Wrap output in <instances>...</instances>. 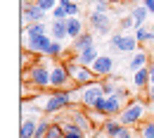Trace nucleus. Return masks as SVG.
Instances as JSON below:
<instances>
[{
	"label": "nucleus",
	"mask_w": 154,
	"mask_h": 138,
	"mask_svg": "<svg viewBox=\"0 0 154 138\" xmlns=\"http://www.w3.org/2000/svg\"><path fill=\"white\" fill-rule=\"evenodd\" d=\"M64 67H66L69 76H71V81H74V86H90V83H100V76H97L90 67L81 64L76 57H74V59H66V62H64Z\"/></svg>",
	"instance_id": "nucleus-1"
},
{
	"label": "nucleus",
	"mask_w": 154,
	"mask_h": 138,
	"mask_svg": "<svg viewBox=\"0 0 154 138\" xmlns=\"http://www.w3.org/2000/svg\"><path fill=\"white\" fill-rule=\"evenodd\" d=\"M50 76H52V67L43 64V62H33L29 69H24V79L36 88H50Z\"/></svg>",
	"instance_id": "nucleus-2"
},
{
	"label": "nucleus",
	"mask_w": 154,
	"mask_h": 138,
	"mask_svg": "<svg viewBox=\"0 0 154 138\" xmlns=\"http://www.w3.org/2000/svg\"><path fill=\"white\" fill-rule=\"evenodd\" d=\"M71 102H74V93H71V91H55V93H50L48 98L43 100L40 110H43L45 114H57L62 110H66Z\"/></svg>",
	"instance_id": "nucleus-3"
},
{
	"label": "nucleus",
	"mask_w": 154,
	"mask_h": 138,
	"mask_svg": "<svg viewBox=\"0 0 154 138\" xmlns=\"http://www.w3.org/2000/svg\"><path fill=\"white\" fill-rule=\"evenodd\" d=\"M145 112H147V105H145V102H140L137 98H133L128 105H126V107H123V112L119 114V121H121L123 126H135V124H142Z\"/></svg>",
	"instance_id": "nucleus-4"
},
{
	"label": "nucleus",
	"mask_w": 154,
	"mask_h": 138,
	"mask_svg": "<svg viewBox=\"0 0 154 138\" xmlns=\"http://www.w3.org/2000/svg\"><path fill=\"white\" fill-rule=\"evenodd\" d=\"M76 102H81V107H95V102L100 98H104L102 83H90V86H81L76 93Z\"/></svg>",
	"instance_id": "nucleus-5"
},
{
	"label": "nucleus",
	"mask_w": 154,
	"mask_h": 138,
	"mask_svg": "<svg viewBox=\"0 0 154 138\" xmlns=\"http://www.w3.org/2000/svg\"><path fill=\"white\" fill-rule=\"evenodd\" d=\"M52 48V36L43 34V36H24V50L33 53V55H48Z\"/></svg>",
	"instance_id": "nucleus-6"
},
{
	"label": "nucleus",
	"mask_w": 154,
	"mask_h": 138,
	"mask_svg": "<svg viewBox=\"0 0 154 138\" xmlns=\"http://www.w3.org/2000/svg\"><path fill=\"white\" fill-rule=\"evenodd\" d=\"M69 86H74V81L69 76L64 62H57L52 64V76H50V88L52 91H69Z\"/></svg>",
	"instance_id": "nucleus-7"
},
{
	"label": "nucleus",
	"mask_w": 154,
	"mask_h": 138,
	"mask_svg": "<svg viewBox=\"0 0 154 138\" xmlns=\"http://www.w3.org/2000/svg\"><path fill=\"white\" fill-rule=\"evenodd\" d=\"M93 110L102 112L104 117H119V114L123 112V102L116 98V95H104V98H100L95 102V107H93Z\"/></svg>",
	"instance_id": "nucleus-8"
},
{
	"label": "nucleus",
	"mask_w": 154,
	"mask_h": 138,
	"mask_svg": "<svg viewBox=\"0 0 154 138\" xmlns=\"http://www.w3.org/2000/svg\"><path fill=\"white\" fill-rule=\"evenodd\" d=\"M45 17H48V12H43L33 0H29V2L24 0V2H21V24H24V29H26L29 24L45 21Z\"/></svg>",
	"instance_id": "nucleus-9"
},
{
	"label": "nucleus",
	"mask_w": 154,
	"mask_h": 138,
	"mask_svg": "<svg viewBox=\"0 0 154 138\" xmlns=\"http://www.w3.org/2000/svg\"><path fill=\"white\" fill-rule=\"evenodd\" d=\"M109 45L114 48L116 53H121V55L137 53V38H135V36H126V34H114V36L109 38Z\"/></svg>",
	"instance_id": "nucleus-10"
},
{
	"label": "nucleus",
	"mask_w": 154,
	"mask_h": 138,
	"mask_svg": "<svg viewBox=\"0 0 154 138\" xmlns=\"http://www.w3.org/2000/svg\"><path fill=\"white\" fill-rule=\"evenodd\" d=\"M114 67L116 64H114V57H112V55H100V57L93 62L90 69L95 72L100 79H104V76H112V74H114Z\"/></svg>",
	"instance_id": "nucleus-11"
},
{
	"label": "nucleus",
	"mask_w": 154,
	"mask_h": 138,
	"mask_svg": "<svg viewBox=\"0 0 154 138\" xmlns=\"http://www.w3.org/2000/svg\"><path fill=\"white\" fill-rule=\"evenodd\" d=\"M69 119L76 124L81 131H85V136H93V119H90V114H88V110H85V107L74 110V112L69 114Z\"/></svg>",
	"instance_id": "nucleus-12"
},
{
	"label": "nucleus",
	"mask_w": 154,
	"mask_h": 138,
	"mask_svg": "<svg viewBox=\"0 0 154 138\" xmlns=\"http://www.w3.org/2000/svg\"><path fill=\"white\" fill-rule=\"evenodd\" d=\"M90 26L95 29L100 36H107L112 31V21H109V14H100V12H90Z\"/></svg>",
	"instance_id": "nucleus-13"
},
{
	"label": "nucleus",
	"mask_w": 154,
	"mask_h": 138,
	"mask_svg": "<svg viewBox=\"0 0 154 138\" xmlns=\"http://www.w3.org/2000/svg\"><path fill=\"white\" fill-rule=\"evenodd\" d=\"M57 124H62V131H64V138H88L85 136V131H81L76 124L71 121L69 117H59Z\"/></svg>",
	"instance_id": "nucleus-14"
},
{
	"label": "nucleus",
	"mask_w": 154,
	"mask_h": 138,
	"mask_svg": "<svg viewBox=\"0 0 154 138\" xmlns=\"http://www.w3.org/2000/svg\"><path fill=\"white\" fill-rule=\"evenodd\" d=\"M50 36H52V40H66L69 38L66 19H52L50 21Z\"/></svg>",
	"instance_id": "nucleus-15"
},
{
	"label": "nucleus",
	"mask_w": 154,
	"mask_h": 138,
	"mask_svg": "<svg viewBox=\"0 0 154 138\" xmlns=\"http://www.w3.org/2000/svg\"><path fill=\"white\" fill-rule=\"evenodd\" d=\"M142 67H149V53L147 50H137V53H133V57H131V62H128V69L131 72H137V69H142Z\"/></svg>",
	"instance_id": "nucleus-16"
},
{
	"label": "nucleus",
	"mask_w": 154,
	"mask_h": 138,
	"mask_svg": "<svg viewBox=\"0 0 154 138\" xmlns=\"http://www.w3.org/2000/svg\"><path fill=\"white\" fill-rule=\"evenodd\" d=\"M93 45H95V36H93L90 31H83V34L71 43V48H74L76 53H83V50H88V48H93Z\"/></svg>",
	"instance_id": "nucleus-17"
},
{
	"label": "nucleus",
	"mask_w": 154,
	"mask_h": 138,
	"mask_svg": "<svg viewBox=\"0 0 154 138\" xmlns=\"http://www.w3.org/2000/svg\"><path fill=\"white\" fill-rule=\"evenodd\" d=\"M133 86L137 91H147V86H149V67H142V69H137L133 74Z\"/></svg>",
	"instance_id": "nucleus-18"
},
{
	"label": "nucleus",
	"mask_w": 154,
	"mask_h": 138,
	"mask_svg": "<svg viewBox=\"0 0 154 138\" xmlns=\"http://www.w3.org/2000/svg\"><path fill=\"white\" fill-rule=\"evenodd\" d=\"M38 129V121L33 117H24L21 119V129H19V138H33Z\"/></svg>",
	"instance_id": "nucleus-19"
},
{
	"label": "nucleus",
	"mask_w": 154,
	"mask_h": 138,
	"mask_svg": "<svg viewBox=\"0 0 154 138\" xmlns=\"http://www.w3.org/2000/svg\"><path fill=\"white\" fill-rule=\"evenodd\" d=\"M121 126H123V124L119 121V117H107L104 124H102V133H104L107 138H114L116 133L121 131Z\"/></svg>",
	"instance_id": "nucleus-20"
},
{
	"label": "nucleus",
	"mask_w": 154,
	"mask_h": 138,
	"mask_svg": "<svg viewBox=\"0 0 154 138\" xmlns=\"http://www.w3.org/2000/svg\"><path fill=\"white\" fill-rule=\"evenodd\" d=\"M66 31H69V38L76 40L85 31V26H83V21L78 19V17H66Z\"/></svg>",
	"instance_id": "nucleus-21"
},
{
	"label": "nucleus",
	"mask_w": 154,
	"mask_h": 138,
	"mask_svg": "<svg viewBox=\"0 0 154 138\" xmlns=\"http://www.w3.org/2000/svg\"><path fill=\"white\" fill-rule=\"evenodd\" d=\"M100 57V50H97V45H93V48H88V50H83V53H78L76 59L81 62V64H85V67H93V62Z\"/></svg>",
	"instance_id": "nucleus-22"
},
{
	"label": "nucleus",
	"mask_w": 154,
	"mask_h": 138,
	"mask_svg": "<svg viewBox=\"0 0 154 138\" xmlns=\"http://www.w3.org/2000/svg\"><path fill=\"white\" fill-rule=\"evenodd\" d=\"M131 17L135 19V24H137V26H145V21H147V17H149V10H147L142 2H140V5H133Z\"/></svg>",
	"instance_id": "nucleus-23"
},
{
	"label": "nucleus",
	"mask_w": 154,
	"mask_h": 138,
	"mask_svg": "<svg viewBox=\"0 0 154 138\" xmlns=\"http://www.w3.org/2000/svg\"><path fill=\"white\" fill-rule=\"evenodd\" d=\"M43 34H50L48 31V24L45 21H36V24H29L26 29H24V36L29 38V36H43Z\"/></svg>",
	"instance_id": "nucleus-24"
},
{
	"label": "nucleus",
	"mask_w": 154,
	"mask_h": 138,
	"mask_svg": "<svg viewBox=\"0 0 154 138\" xmlns=\"http://www.w3.org/2000/svg\"><path fill=\"white\" fill-rule=\"evenodd\" d=\"M102 83V91H104V95H114L116 91H119V79H114V76H104V79L100 81Z\"/></svg>",
	"instance_id": "nucleus-25"
},
{
	"label": "nucleus",
	"mask_w": 154,
	"mask_h": 138,
	"mask_svg": "<svg viewBox=\"0 0 154 138\" xmlns=\"http://www.w3.org/2000/svg\"><path fill=\"white\" fill-rule=\"evenodd\" d=\"M133 36L137 38V43H152V40H154V34L147 29V26H137Z\"/></svg>",
	"instance_id": "nucleus-26"
},
{
	"label": "nucleus",
	"mask_w": 154,
	"mask_h": 138,
	"mask_svg": "<svg viewBox=\"0 0 154 138\" xmlns=\"http://www.w3.org/2000/svg\"><path fill=\"white\" fill-rule=\"evenodd\" d=\"M140 138H154V119H147L140 124Z\"/></svg>",
	"instance_id": "nucleus-27"
},
{
	"label": "nucleus",
	"mask_w": 154,
	"mask_h": 138,
	"mask_svg": "<svg viewBox=\"0 0 154 138\" xmlns=\"http://www.w3.org/2000/svg\"><path fill=\"white\" fill-rule=\"evenodd\" d=\"M64 55V43L62 40H52V48H50V53H48V57H52V59H57Z\"/></svg>",
	"instance_id": "nucleus-28"
},
{
	"label": "nucleus",
	"mask_w": 154,
	"mask_h": 138,
	"mask_svg": "<svg viewBox=\"0 0 154 138\" xmlns=\"http://www.w3.org/2000/svg\"><path fill=\"white\" fill-rule=\"evenodd\" d=\"M59 5L66 10V14H69V17H78V5L74 2V0H59Z\"/></svg>",
	"instance_id": "nucleus-29"
},
{
	"label": "nucleus",
	"mask_w": 154,
	"mask_h": 138,
	"mask_svg": "<svg viewBox=\"0 0 154 138\" xmlns=\"http://www.w3.org/2000/svg\"><path fill=\"white\" fill-rule=\"evenodd\" d=\"M33 2L38 5L43 12H52V10H55V7L59 5V0H33Z\"/></svg>",
	"instance_id": "nucleus-30"
},
{
	"label": "nucleus",
	"mask_w": 154,
	"mask_h": 138,
	"mask_svg": "<svg viewBox=\"0 0 154 138\" xmlns=\"http://www.w3.org/2000/svg\"><path fill=\"white\" fill-rule=\"evenodd\" d=\"M45 138H64V131H62V124L52 121V124H50V129H48V136H45Z\"/></svg>",
	"instance_id": "nucleus-31"
},
{
	"label": "nucleus",
	"mask_w": 154,
	"mask_h": 138,
	"mask_svg": "<svg viewBox=\"0 0 154 138\" xmlns=\"http://www.w3.org/2000/svg\"><path fill=\"white\" fill-rule=\"evenodd\" d=\"M119 26H121V31H128V29H137V24H135V19L131 17V14H123V17H121V21H119Z\"/></svg>",
	"instance_id": "nucleus-32"
},
{
	"label": "nucleus",
	"mask_w": 154,
	"mask_h": 138,
	"mask_svg": "<svg viewBox=\"0 0 154 138\" xmlns=\"http://www.w3.org/2000/svg\"><path fill=\"white\" fill-rule=\"evenodd\" d=\"M50 124H52V121H48V119H40V121H38V129H36V136H33V138H45V136H48V129H50Z\"/></svg>",
	"instance_id": "nucleus-33"
},
{
	"label": "nucleus",
	"mask_w": 154,
	"mask_h": 138,
	"mask_svg": "<svg viewBox=\"0 0 154 138\" xmlns=\"http://www.w3.org/2000/svg\"><path fill=\"white\" fill-rule=\"evenodd\" d=\"M107 10H109V2H107V0H93V12L107 14Z\"/></svg>",
	"instance_id": "nucleus-34"
},
{
	"label": "nucleus",
	"mask_w": 154,
	"mask_h": 138,
	"mask_svg": "<svg viewBox=\"0 0 154 138\" xmlns=\"http://www.w3.org/2000/svg\"><path fill=\"white\" fill-rule=\"evenodd\" d=\"M50 14H52V19H66V17H69V14H66V10H64L62 5H57V7H55Z\"/></svg>",
	"instance_id": "nucleus-35"
},
{
	"label": "nucleus",
	"mask_w": 154,
	"mask_h": 138,
	"mask_svg": "<svg viewBox=\"0 0 154 138\" xmlns=\"http://www.w3.org/2000/svg\"><path fill=\"white\" fill-rule=\"evenodd\" d=\"M114 138H133V126H121V131Z\"/></svg>",
	"instance_id": "nucleus-36"
},
{
	"label": "nucleus",
	"mask_w": 154,
	"mask_h": 138,
	"mask_svg": "<svg viewBox=\"0 0 154 138\" xmlns=\"http://www.w3.org/2000/svg\"><path fill=\"white\" fill-rule=\"evenodd\" d=\"M114 95H116V98H119V100H121V102H123V100H128V91H126L123 86H119V91H116Z\"/></svg>",
	"instance_id": "nucleus-37"
},
{
	"label": "nucleus",
	"mask_w": 154,
	"mask_h": 138,
	"mask_svg": "<svg viewBox=\"0 0 154 138\" xmlns=\"http://www.w3.org/2000/svg\"><path fill=\"white\" fill-rule=\"evenodd\" d=\"M145 95H147V105H149V102H154V86H147Z\"/></svg>",
	"instance_id": "nucleus-38"
},
{
	"label": "nucleus",
	"mask_w": 154,
	"mask_h": 138,
	"mask_svg": "<svg viewBox=\"0 0 154 138\" xmlns=\"http://www.w3.org/2000/svg\"><path fill=\"white\" fill-rule=\"evenodd\" d=\"M142 5L149 10V14H154V0H142Z\"/></svg>",
	"instance_id": "nucleus-39"
},
{
	"label": "nucleus",
	"mask_w": 154,
	"mask_h": 138,
	"mask_svg": "<svg viewBox=\"0 0 154 138\" xmlns=\"http://www.w3.org/2000/svg\"><path fill=\"white\" fill-rule=\"evenodd\" d=\"M149 86H154V62H149Z\"/></svg>",
	"instance_id": "nucleus-40"
},
{
	"label": "nucleus",
	"mask_w": 154,
	"mask_h": 138,
	"mask_svg": "<svg viewBox=\"0 0 154 138\" xmlns=\"http://www.w3.org/2000/svg\"><path fill=\"white\" fill-rule=\"evenodd\" d=\"M88 138H107V136H104V133L100 131V133H93V136H88Z\"/></svg>",
	"instance_id": "nucleus-41"
}]
</instances>
